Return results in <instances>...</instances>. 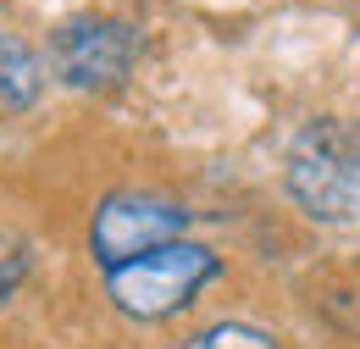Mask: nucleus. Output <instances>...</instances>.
Returning a JSON list of instances; mask_svg holds the SVG:
<instances>
[{"mask_svg":"<svg viewBox=\"0 0 360 349\" xmlns=\"http://www.w3.org/2000/svg\"><path fill=\"white\" fill-rule=\"evenodd\" d=\"M45 89V56L22 34H0V106L6 111H28Z\"/></svg>","mask_w":360,"mask_h":349,"instance_id":"5","label":"nucleus"},{"mask_svg":"<svg viewBox=\"0 0 360 349\" xmlns=\"http://www.w3.org/2000/svg\"><path fill=\"white\" fill-rule=\"evenodd\" d=\"M178 349H283V344L271 338L266 327H255V322H233V316H222V322L194 327Z\"/></svg>","mask_w":360,"mask_h":349,"instance_id":"6","label":"nucleus"},{"mask_svg":"<svg viewBox=\"0 0 360 349\" xmlns=\"http://www.w3.org/2000/svg\"><path fill=\"white\" fill-rule=\"evenodd\" d=\"M217 277H222V255L178 239V244H161V250H150L128 266H111L105 272V300L128 322H167V316L194 305Z\"/></svg>","mask_w":360,"mask_h":349,"instance_id":"1","label":"nucleus"},{"mask_svg":"<svg viewBox=\"0 0 360 349\" xmlns=\"http://www.w3.org/2000/svg\"><path fill=\"white\" fill-rule=\"evenodd\" d=\"M288 194L300 211L321 222L360 217V128L355 122H311L288 150Z\"/></svg>","mask_w":360,"mask_h":349,"instance_id":"2","label":"nucleus"},{"mask_svg":"<svg viewBox=\"0 0 360 349\" xmlns=\"http://www.w3.org/2000/svg\"><path fill=\"white\" fill-rule=\"evenodd\" d=\"M188 233V205L167 189H150V183H122L111 194L94 200L89 217V261L100 272L111 266H128L161 244H178Z\"/></svg>","mask_w":360,"mask_h":349,"instance_id":"3","label":"nucleus"},{"mask_svg":"<svg viewBox=\"0 0 360 349\" xmlns=\"http://www.w3.org/2000/svg\"><path fill=\"white\" fill-rule=\"evenodd\" d=\"M139 67V28L111 11H78L50 34V72L67 89H122Z\"/></svg>","mask_w":360,"mask_h":349,"instance_id":"4","label":"nucleus"}]
</instances>
